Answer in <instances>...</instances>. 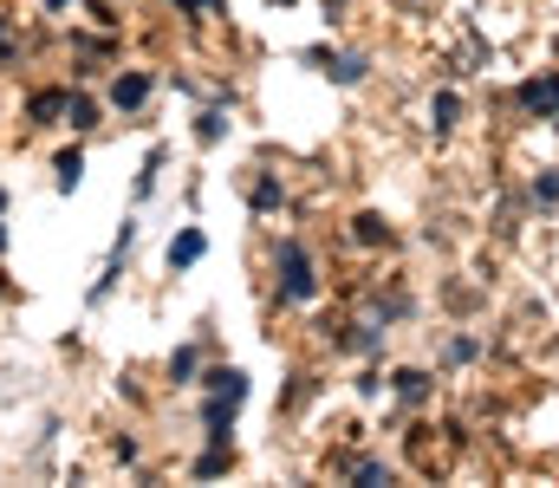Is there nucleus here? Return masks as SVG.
<instances>
[{"label":"nucleus","instance_id":"nucleus-9","mask_svg":"<svg viewBox=\"0 0 559 488\" xmlns=\"http://www.w3.org/2000/svg\"><path fill=\"white\" fill-rule=\"evenodd\" d=\"M462 118H468V98H462L455 85H436V92L423 98V124H429L436 138H455V131H462Z\"/></svg>","mask_w":559,"mask_h":488},{"label":"nucleus","instance_id":"nucleus-23","mask_svg":"<svg viewBox=\"0 0 559 488\" xmlns=\"http://www.w3.org/2000/svg\"><path fill=\"white\" fill-rule=\"evenodd\" d=\"M7 209H13V189H7V182H0V222H7Z\"/></svg>","mask_w":559,"mask_h":488},{"label":"nucleus","instance_id":"nucleus-20","mask_svg":"<svg viewBox=\"0 0 559 488\" xmlns=\"http://www.w3.org/2000/svg\"><path fill=\"white\" fill-rule=\"evenodd\" d=\"M182 20H195V26H209V20H222V0H169Z\"/></svg>","mask_w":559,"mask_h":488},{"label":"nucleus","instance_id":"nucleus-15","mask_svg":"<svg viewBox=\"0 0 559 488\" xmlns=\"http://www.w3.org/2000/svg\"><path fill=\"white\" fill-rule=\"evenodd\" d=\"M228 469H235V443H202V456L189 463L195 483H215V476H228Z\"/></svg>","mask_w":559,"mask_h":488},{"label":"nucleus","instance_id":"nucleus-16","mask_svg":"<svg viewBox=\"0 0 559 488\" xmlns=\"http://www.w3.org/2000/svg\"><path fill=\"white\" fill-rule=\"evenodd\" d=\"M20 59H26V26H20V13L0 7V72H13Z\"/></svg>","mask_w":559,"mask_h":488},{"label":"nucleus","instance_id":"nucleus-19","mask_svg":"<svg viewBox=\"0 0 559 488\" xmlns=\"http://www.w3.org/2000/svg\"><path fill=\"white\" fill-rule=\"evenodd\" d=\"M475 358H481V338H475V332H455V338L442 345V365H449V371H455V365H475Z\"/></svg>","mask_w":559,"mask_h":488},{"label":"nucleus","instance_id":"nucleus-2","mask_svg":"<svg viewBox=\"0 0 559 488\" xmlns=\"http://www.w3.org/2000/svg\"><path fill=\"white\" fill-rule=\"evenodd\" d=\"M156 85H163V79H156L150 66H124V72H111V79H105V111H111V118H143L150 98H156Z\"/></svg>","mask_w":559,"mask_h":488},{"label":"nucleus","instance_id":"nucleus-13","mask_svg":"<svg viewBox=\"0 0 559 488\" xmlns=\"http://www.w3.org/2000/svg\"><path fill=\"white\" fill-rule=\"evenodd\" d=\"M163 378H169L176 391H195V384H202V345H195V338L176 345V352L163 358Z\"/></svg>","mask_w":559,"mask_h":488},{"label":"nucleus","instance_id":"nucleus-3","mask_svg":"<svg viewBox=\"0 0 559 488\" xmlns=\"http://www.w3.org/2000/svg\"><path fill=\"white\" fill-rule=\"evenodd\" d=\"M514 105H521V118H534V124H554V131H559V66L527 72V79L514 85Z\"/></svg>","mask_w":559,"mask_h":488},{"label":"nucleus","instance_id":"nucleus-22","mask_svg":"<svg viewBox=\"0 0 559 488\" xmlns=\"http://www.w3.org/2000/svg\"><path fill=\"white\" fill-rule=\"evenodd\" d=\"M72 7H79V0H39V13H46V20H66Z\"/></svg>","mask_w":559,"mask_h":488},{"label":"nucleus","instance_id":"nucleus-4","mask_svg":"<svg viewBox=\"0 0 559 488\" xmlns=\"http://www.w3.org/2000/svg\"><path fill=\"white\" fill-rule=\"evenodd\" d=\"M338 92H358L365 79H371V52H358V46H319V52H306Z\"/></svg>","mask_w":559,"mask_h":488},{"label":"nucleus","instance_id":"nucleus-6","mask_svg":"<svg viewBox=\"0 0 559 488\" xmlns=\"http://www.w3.org/2000/svg\"><path fill=\"white\" fill-rule=\"evenodd\" d=\"M384 384H391V404H397V410L436 404V371H429V365H397V371H384Z\"/></svg>","mask_w":559,"mask_h":488},{"label":"nucleus","instance_id":"nucleus-7","mask_svg":"<svg viewBox=\"0 0 559 488\" xmlns=\"http://www.w3.org/2000/svg\"><path fill=\"white\" fill-rule=\"evenodd\" d=\"M66 92H72V85H33V92H20V118H26V131H59V118H66Z\"/></svg>","mask_w":559,"mask_h":488},{"label":"nucleus","instance_id":"nucleus-17","mask_svg":"<svg viewBox=\"0 0 559 488\" xmlns=\"http://www.w3.org/2000/svg\"><path fill=\"white\" fill-rule=\"evenodd\" d=\"M527 202H534V209H559V163H540V169L527 176Z\"/></svg>","mask_w":559,"mask_h":488},{"label":"nucleus","instance_id":"nucleus-10","mask_svg":"<svg viewBox=\"0 0 559 488\" xmlns=\"http://www.w3.org/2000/svg\"><path fill=\"white\" fill-rule=\"evenodd\" d=\"M209 261V228L202 222H182L176 235H169V248H163V267L169 274H189V267H202Z\"/></svg>","mask_w":559,"mask_h":488},{"label":"nucleus","instance_id":"nucleus-18","mask_svg":"<svg viewBox=\"0 0 559 488\" xmlns=\"http://www.w3.org/2000/svg\"><path fill=\"white\" fill-rule=\"evenodd\" d=\"M163 163H169V151H163V144H156V151H150V157H143L138 182H131V195H138V202H150V195H156V182H163Z\"/></svg>","mask_w":559,"mask_h":488},{"label":"nucleus","instance_id":"nucleus-8","mask_svg":"<svg viewBox=\"0 0 559 488\" xmlns=\"http://www.w3.org/2000/svg\"><path fill=\"white\" fill-rule=\"evenodd\" d=\"M105 124V92H92V85H72L66 92V118H59V131H72V138H92Z\"/></svg>","mask_w":559,"mask_h":488},{"label":"nucleus","instance_id":"nucleus-14","mask_svg":"<svg viewBox=\"0 0 559 488\" xmlns=\"http://www.w3.org/2000/svg\"><path fill=\"white\" fill-rule=\"evenodd\" d=\"M79 182H85V138H72L66 151H52V189H59V195H72Z\"/></svg>","mask_w":559,"mask_h":488},{"label":"nucleus","instance_id":"nucleus-24","mask_svg":"<svg viewBox=\"0 0 559 488\" xmlns=\"http://www.w3.org/2000/svg\"><path fill=\"white\" fill-rule=\"evenodd\" d=\"M7 241H13V235H7V222H0V254H7Z\"/></svg>","mask_w":559,"mask_h":488},{"label":"nucleus","instance_id":"nucleus-5","mask_svg":"<svg viewBox=\"0 0 559 488\" xmlns=\"http://www.w3.org/2000/svg\"><path fill=\"white\" fill-rule=\"evenodd\" d=\"M189 138H195L202 151H222V144L235 138V98H228V92L202 98V105H195V124H189Z\"/></svg>","mask_w":559,"mask_h":488},{"label":"nucleus","instance_id":"nucleus-11","mask_svg":"<svg viewBox=\"0 0 559 488\" xmlns=\"http://www.w3.org/2000/svg\"><path fill=\"white\" fill-rule=\"evenodd\" d=\"M345 235H352V248H371V254H378V248H397V228H391V215H378V209H358Z\"/></svg>","mask_w":559,"mask_h":488},{"label":"nucleus","instance_id":"nucleus-1","mask_svg":"<svg viewBox=\"0 0 559 488\" xmlns=\"http://www.w3.org/2000/svg\"><path fill=\"white\" fill-rule=\"evenodd\" d=\"M267 287L286 313H306L325 300V261L312 254L306 235H274L267 241Z\"/></svg>","mask_w":559,"mask_h":488},{"label":"nucleus","instance_id":"nucleus-21","mask_svg":"<svg viewBox=\"0 0 559 488\" xmlns=\"http://www.w3.org/2000/svg\"><path fill=\"white\" fill-rule=\"evenodd\" d=\"M352 391H358L365 404H378V397H391V384H384V371H358V378H352Z\"/></svg>","mask_w":559,"mask_h":488},{"label":"nucleus","instance_id":"nucleus-12","mask_svg":"<svg viewBox=\"0 0 559 488\" xmlns=\"http://www.w3.org/2000/svg\"><path fill=\"white\" fill-rule=\"evenodd\" d=\"M286 202H293V195H286V182H280L274 169H261V176H254V189H248V215H254V222H274V215H286Z\"/></svg>","mask_w":559,"mask_h":488}]
</instances>
